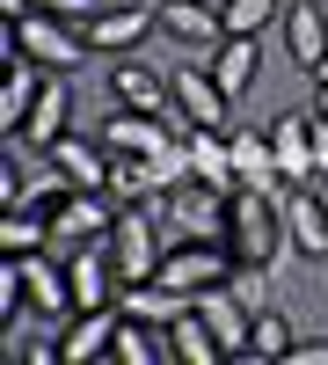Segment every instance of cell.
Instances as JSON below:
<instances>
[{"mask_svg":"<svg viewBox=\"0 0 328 365\" xmlns=\"http://www.w3.org/2000/svg\"><path fill=\"white\" fill-rule=\"evenodd\" d=\"M0 58H37L44 73H80V58H88V29H66L58 15H22L0 29Z\"/></svg>","mask_w":328,"mask_h":365,"instance_id":"1","label":"cell"},{"mask_svg":"<svg viewBox=\"0 0 328 365\" xmlns=\"http://www.w3.org/2000/svg\"><path fill=\"white\" fill-rule=\"evenodd\" d=\"M226 190L219 182H204V175H183V182H168V190L154 197V212H161V227L175 234V241H226Z\"/></svg>","mask_w":328,"mask_h":365,"instance_id":"2","label":"cell"},{"mask_svg":"<svg viewBox=\"0 0 328 365\" xmlns=\"http://www.w3.org/2000/svg\"><path fill=\"white\" fill-rule=\"evenodd\" d=\"M226 249L241 263H277V249H285V205L270 190H233V205H226Z\"/></svg>","mask_w":328,"mask_h":365,"instance_id":"3","label":"cell"},{"mask_svg":"<svg viewBox=\"0 0 328 365\" xmlns=\"http://www.w3.org/2000/svg\"><path fill=\"white\" fill-rule=\"evenodd\" d=\"M161 212L154 205H117V227H110V249H117V270H125V285L139 278H154L161 256H168V241H161Z\"/></svg>","mask_w":328,"mask_h":365,"instance_id":"4","label":"cell"},{"mask_svg":"<svg viewBox=\"0 0 328 365\" xmlns=\"http://www.w3.org/2000/svg\"><path fill=\"white\" fill-rule=\"evenodd\" d=\"M154 278H161V285H175L183 299H197V292H212V285H226V278H233V249H226V241H175V249L161 256Z\"/></svg>","mask_w":328,"mask_h":365,"instance_id":"5","label":"cell"},{"mask_svg":"<svg viewBox=\"0 0 328 365\" xmlns=\"http://www.w3.org/2000/svg\"><path fill=\"white\" fill-rule=\"evenodd\" d=\"M66 278H73V314H80V307H110V299L125 292V270H117L110 234L73 241V249H66Z\"/></svg>","mask_w":328,"mask_h":365,"instance_id":"6","label":"cell"},{"mask_svg":"<svg viewBox=\"0 0 328 365\" xmlns=\"http://www.w3.org/2000/svg\"><path fill=\"white\" fill-rule=\"evenodd\" d=\"M154 15L175 44H190V58H212L219 37H226V15H219V0H154Z\"/></svg>","mask_w":328,"mask_h":365,"instance_id":"7","label":"cell"},{"mask_svg":"<svg viewBox=\"0 0 328 365\" xmlns=\"http://www.w3.org/2000/svg\"><path fill=\"white\" fill-rule=\"evenodd\" d=\"M117 227V197L110 190H66L51 205V241L58 249H73V241H95V234H110Z\"/></svg>","mask_w":328,"mask_h":365,"instance_id":"8","label":"cell"},{"mask_svg":"<svg viewBox=\"0 0 328 365\" xmlns=\"http://www.w3.org/2000/svg\"><path fill=\"white\" fill-rule=\"evenodd\" d=\"M117 329H125V307H80V314H66V336H58V358L66 365H95V358H110V344H117Z\"/></svg>","mask_w":328,"mask_h":365,"instance_id":"9","label":"cell"},{"mask_svg":"<svg viewBox=\"0 0 328 365\" xmlns=\"http://www.w3.org/2000/svg\"><path fill=\"white\" fill-rule=\"evenodd\" d=\"M44 161L58 168V182H73V190H110V146L102 139H80V132H66V139H51L44 146Z\"/></svg>","mask_w":328,"mask_h":365,"instance_id":"10","label":"cell"},{"mask_svg":"<svg viewBox=\"0 0 328 365\" xmlns=\"http://www.w3.org/2000/svg\"><path fill=\"white\" fill-rule=\"evenodd\" d=\"M88 29V51H110V58H132L146 37H154V29H161V15L154 8H139V0H132V8H102L95 22H80Z\"/></svg>","mask_w":328,"mask_h":365,"instance_id":"11","label":"cell"},{"mask_svg":"<svg viewBox=\"0 0 328 365\" xmlns=\"http://www.w3.org/2000/svg\"><path fill=\"white\" fill-rule=\"evenodd\" d=\"M277 205H285V241H292V249H300V256H328V212H321L314 182H285Z\"/></svg>","mask_w":328,"mask_h":365,"instance_id":"12","label":"cell"},{"mask_svg":"<svg viewBox=\"0 0 328 365\" xmlns=\"http://www.w3.org/2000/svg\"><path fill=\"white\" fill-rule=\"evenodd\" d=\"M15 263H22L29 307H37V314H51V322H66V314H73V278H66V256L37 249V256H15Z\"/></svg>","mask_w":328,"mask_h":365,"instance_id":"13","label":"cell"},{"mask_svg":"<svg viewBox=\"0 0 328 365\" xmlns=\"http://www.w3.org/2000/svg\"><path fill=\"white\" fill-rule=\"evenodd\" d=\"M95 139L110 146V154H161V146H175V132L161 125L154 110H125V103L102 117V132H95Z\"/></svg>","mask_w":328,"mask_h":365,"instance_id":"14","label":"cell"},{"mask_svg":"<svg viewBox=\"0 0 328 365\" xmlns=\"http://www.w3.org/2000/svg\"><path fill=\"white\" fill-rule=\"evenodd\" d=\"M168 88H175V103L190 110V125H197V132H219V125H226V103H233V96L212 81V66H204V58H190V66L175 73Z\"/></svg>","mask_w":328,"mask_h":365,"instance_id":"15","label":"cell"},{"mask_svg":"<svg viewBox=\"0 0 328 365\" xmlns=\"http://www.w3.org/2000/svg\"><path fill=\"white\" fill-rule=\"evenodd\" d=\"M270 146H277L285 182H321V168H314V110H285L270 125Z\"/></svg>","mask_w":328,"mask_h":365,"instance_id":"16","label":"cell"},{"mask_svg":"<svg viewBox=\"0 0 328 365\" xmlns=\"http://www.w3.org/2000/svg\"><path fill=\"white\" fill-rule=\"evenodd\" d=\"M110 103H125V110H154V117H168V103H175V88L154 73V66H139V58H110Z\"/></svg>","mask_w":328,"mask_h":365,"instance_id":"17","label":"cell"},{"mask_svg":"<svg viewBox=\"0 0 328 365\" xmlns=\"http://www.w3.org/2000/svg\"><path fill=\"white\" fill-rule=\"evenodd\" d=\"M285 51L300 58L307 73L328 58V8L321 0H285Z\"/></svg>","mask_w":328,"mask_h":365,"instance_id":"18","label":"cell"},{"mask_svg":"<svg viewBox=\"0 0 328 365\" xmlns=\"http://www.w3.org/2000/svg\"><path fill=\"white\" fill-rule=\"evenodd\" d=\"M37 96H44V66H37V58H8V81H0V132H8V139H22Z\"/></svg>","mask_w":328,"mask_h":365,"instance_id":"19","label":"cell"},{"mask_svg":"<svg viewBox=\"0 0 328 365\" xmlns=\"http://www.w3.org/2000/svg\"><path fill=\"white\" fill-rule=\"evenodd\" d=\"M233 146V175H241V190H285V168H277V146H270V132H233L226 139Z\"/></svg>","mask_w":328,"mask_h":365,"instance_id":"20","label":"cell"},{"mask_svg":"<svg viewBox=\"0 0 328 365\" xmlns=\"http://www.w3.org/2000/svg\"><path fill=\"white\" fill-rule=\"evenodd\" d=\"M197 314L219 329V344H226V358H241L248 365V329H255V314L233 299V285H212V292H197Z\"/></svg>","mask_w":328,"mask_h":365,"instance_id":"21","label":"cell"},{"mask_svg":"<svg viewBox=\"0 0 328 365\" xmlns=\"http://www.w3.org/2000/svg\"><path fill=\"white\" fill-rule=\"evenodd\" d=\"M168 358H175V365H219V358H226L219 329H212V322L197 314V299H190V307L175 314V322H168Z\"/></svg>","mask_w":328,"mask_h":365,"instance_id":"22","label":"cell"},{"mask_svg":"<svg viewBox=\"0 0 328 365\" xmlns=\"http://www.w3.org/2000/svg\"><path fill=\"white\" fill-rule=\"evenodd\" d=\"M66 132H73V96H66V81H58V73H44V96H37V110H29L22 139L44 154V146H51V139H66Z\"/></svg>","mask_w":328,"mask_h":365,"instance_id":"23","label":"cell"},{"mask_svg":"<svg viewBox=\"0 0 328 365\" xmlns=\"http://www.w3.org/2000/svg\"><path fill=\"white\" fill-rule=\"evenodd\" d=\"M117 307H125L132 322H154V329H168L175 314L190 307V299L175 292V285H161V278H139V285H125V292H117Z\"/></svg>","mask_w":328,"mask_h":365,"instance_id":"24","label":"cell"},{"mask_svg":"<svg viewBox=\"0 0 328 365\" xmlns=\"http://www.w3.org/2000/svg\"><path fill=\"white\" fill-rule=\"evenodd\" d=\"M51 249V212L44 205H8V220H0V256H37Z\"/></svg>","mask_w":328,"mask_h":365,"instance_id":"25","label":"cell"},{"mask_svg":"<svg viewBox=\"0 0 328 365\" xmlns=\"http://www.w3.org/2000/svg\"><path fill=\"white\" fill-rule=\"evenodd\" d=\"M204 66H212V81L226 88V96H248V88H255V66H263V58H255V37H219V51L204 58Z\"/></svg>","mask_w":328,"mask_h":365,"instance_id":"26","label":"cell"},{"mask_svg":"<svg viewBox=\"0 0 328 365\" xmlns=\"http://www.w3.org/2000/svg\"><path fill=\"white\" fill-rule=\"evenodd\" d=\"M183 146H190V175H204V182H219L226 197L241 190V175H233V146H226V132H190Z\"/></svg>","mask_w":328,"mask_h":365,"instance_id":"27","label":"cell"},{"mask_svg":"<svg viewBox=\"0 0 328 365\" xmlns=\"http://www.w3.org/2000/svg\"><path fill=\"white\" fill-rule=\"evenodd\" d=\"M110 358H117V365H175V358H168V329H154V322H132V314H125V329H117Z\"/></svg>","mask_w":328,"mask_h":365,"instance_id":"28","label":"cell"},{"mask_svg":"<svg viewBox=\"0 0 328 365\" xmlns=\"http://www.w3.org/2000/svg\"><path fill=\"white\" fill-rule=\"evenodd\" d=\"M292 344H300V336H292V322L263 307L255 329H248V365H263V358H292Z\"/></svg>","mask_w":328,"mask_h":365,"instance_id":"29","label":"cell"},{"mask_svg":"<svg viewBox=\"0 0 328 365\" xmlns=\"http://www.w3.org/2000/svg\"><path fill=\"white\" fill-rule=\"evenodd\" d=\"M219 15H226V37H255L263 22L285 15V0H219Z\"/></svg>","mask_w":328,"mask_h":365,"instance_id":"30","label":"cell"},{"mask_svg":"<svg viewBox=\"0 0 328 365\" xmlns=\"http://www.w3.org/2000/svg\"><path fill=\"white\" fill-rule=\"evenodd\" d=\"M233 299H241V307L248 314H263V307H270V263H241V256H233Z\"/></svg>","mask_w":328,"mask_h":365,"instance_id":"31","label":"cell"},{"mask_svg":"<svg viewBox=\"0 0 328 365\" xmlns=\"http://www.w3.org/2000/svg\"><path fill=\"white\" fill-rule=\"evenodd\" d=\"M37 8H44V15H58V22H95L110 0H37Z\"/></svg>","mask_w":328,"mask_h":365,"instance_id":"32","label":"cell"},{"mask_svg":"<svg viewBox=\"0 0 328 365\" xmlns=\"http://www.w3.org/2000/svg\"><path fill=\"white\" fill-rule=\"evenodd\" d=\"M22 365H66V358H58V336H37V344H22Z\"/></svg>","mask_w":328,"mask_h":365,"instance_id":"33","label":"cell"},{"mask_svg":"<svg viewBox=\"0 0 328 365\" xmlns=\"http://www.w3.org/2000/svg\"><path fill=\"white\" fill-rule=\"evenodd\" d=\"M285 365H328V336H307V344H292Z\"/></svg>","mask_w":328,"mask_h":365,"instance_id":"34","label":"cell"},{"mask_svg":"<svg viewBox=\"0 0 328 365\" xmlns=\"http://www.w3.org/2000/svg\"><path fill=\"white\" fill-rule=\"evenodd\" d=\"M314 117H328V88H314Z\"/></svg>","mask_w":328,"mask_h":365,"instance_id":"35","label":"cell"},{"mask_svg":"<svg viewBox=\"0 0 328 365\" xmlns=\"http://www.w3.org/2000/svg\"><path fill=\"white\" fill-rule=\"evenodd\" d=\"M314 88H328V58H321V66H314Z\"/></svg>","mask_w":328,"mask_h":365,"instance_id":"36","label":"cell"},{"mask_svg":"<svg viewBox=\"0 0 328 365\" xmlns=\"http://www.w3.org/2000/svg\"><path fill=\"white\" fill-rule=\"evenodd\" d=\"M314 190H321V212H328V182H314Z\"/></svg>","mask_w":328,"mask_h":365,"instance_id":"37","label":"cell"},{"mask_svg":"<svg viewBox=\"0 0 328 365\" xmlns=\"http://www.w3.org/2000/svg\"><path fill=\"white\" fill-rule=\"evenodd\" d=\"M321 8H328V0H321Z\"/></svg>","mask_w":328,"mask_h":365,"instance_id":"38","label":"cell"}]
</instances>
